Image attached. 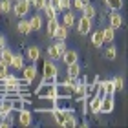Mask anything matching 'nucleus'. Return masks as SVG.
<instances>
[{
  "mask_svg": "<svg viewBox=\"0 0 128 128\" xmlns=\"http://www.w3.org/2000/svg\"><path fill=\"white\" fill-rule=\"evenodd\" d=\"M37 97H40V99H59L57 84L55 82H44V80H40V86L37 88Z\"/></svg>",
  "mask_w": 128,
  "mask_h": 128,
  "instance_id": "nucleus-1",
  "label": "nucleus"
},
{
  "mask_svg": "<svg viewBox=\"0 0 128 128\" xmlns=\"http://www.w3.org/2000/svg\"><path fill=\"white\" fill-rule=\"evenodd\" d=\"M57 75H60V70L55 62L51 60H46L44 62V72H42V80L44 82H53L57 79Z\"/></svg>",
  "mask_w": 128,
  "mask_h": 128,
  "instance_id": "nucleus-2",
  "label": "nucleus"
},
{
  "mask_svg": "<svg viewBox=\"0 0 128 128\" xmlns=\"http://www.w3.org/2000/svg\"><path fill=\"white\" fill-rule=\"evenodd\" d=\"M37 75H38V70L35 64H30V66H26L24 64V68H22V79H20V84H24V86H30L35 79H37Z\"/></svg>",
  "mask_w": 128,
  "mask_h": 128,
  "instance_id": "nucleus-3",
  "label": "nucleus"
},
{
  "mask_svg": "<svg viewBox=\"0 0 128 128\" xmlns=\"http://www.w3.org/2000/svg\"><path fill=\"white\" fill-rule=\"evenodd\" d=\"M30 9H31V0H16L13 4L11 13L15 16H18V18H24V16L30 13Z\"/></svg>",
  "mask_w": 128,
  "mask_h": 128,
  "instance_id": "nucleus-4",
  "label": "nucleus"
},
{
  "mask_svg": "<svg viewBox=\"0 0 128 128\" xmlns=\"http://www.w3.org/2000/svg\"><path fill=\"white\" fill-rule=\"evenodd\" d=\"M75 24H77V31L79 35H88L92 33V18H86V16H80L79 20H75Z\"/></svg>",
  "mask_w": 128,
  "mask_h": 128,
  "instance_id": "nucleus-5",
  "label": "nucleus"
},
{
  "mask_svg": "<svg viewBox=\"0 0 128 128\" xmlns=\"http://www.w3.org/2000/svg\"><path fill=\"white\" fill-rule=\"evenodd\" d=\"M16 114H18V115H16V119H18V124H22V126H30V124L33 123V112H31V110L22 108V110H18Z\"/></svg>",
  "mask_w": 128,
  "mask_h": 128,
  "instance_id": "nucleus-6",
  "label": "nucleus"
},
{
  "mask_svg": "<svg viewBox=\"0 0 128 128\" xmlns=\"http://www.w3.org/2000/svg\"><path fill=\"white\" fill-rule=\"evenodd\" d=\"M115 108V101H114V95H102L101 99V114H112Z\"/></svg>",
  "mask_w": 128,
  "mask_h": 128,
  "instance_id": "nucleus-7",
  "label": "nucleus"
},
{
  "mask_svg": "<svg viewBox=\"0 0 128 128\" xmlns=\"http://www.w3.org/2000/svg\"><path fill=\"white\" fill-rule=\"evenodd\" d=\"M68 31H70V28L66 24H62V22H59V26L55 28V31L51 33V37L55 40H66L68 38Z\"/></svg>",
  "mask_w": 128,
  "mask_h": 128,
  "instance_id": "nucleus-8",
  "label": "nucleus"
},
{
  "mask_svg": "<svg viewBox=\"0 0 128 128\" xmlns=\"http://www.w3.org/2000/svg\"><path fill=\"white\" fill-rule=\"evenodd\" d=\"M60 60L66 64V66H68V64H73V62H79V53L75 50H66L60 55Z\"/></svg>",
  "mask_w": 128,
  "mask_h": 128,
  "instance_id": "nucleus-9",
  "label": "nucleus"
},
{
  "mask_svg": "<svg viewBox=\"0 0 128 128\" xmlns=\"http://www.w3.org/2000/svg\"><path fill=\"white\" fill-rule=\"evenodd\" d=\"M101 99H102V97H97V95H92V97L88 99V110H90L94 115L101 114Z\"/></svg>",
  "mask_w": 128,
  "mask_h": 128,
  "instance_id": "nucleus-10",
  "label": "nucleus"
},
{
  "mask_svg": "<svg viewBox=\"0 0 128 128\" xmlns=\"http://www.w3.org/2000/svg\"><path fill=\"white\" fill-rule=\"evenodd\" d=\"M26 57H28V60H31L35 64L40 59V48H38V46H30L28 51H26Z\"/></svg>",
  "mask_w": 128,
  "mask_h": 128,
  "instance_id": "nucleus-11",
  "label": "nucleus"
},
{
  "mask_svg": "<svg viewBox=\"0 0 128 128\" xmlns=\"http://www.w3.org/2000/svg\"><path fill=\"white\" fill-rule=\"evenodd\" d=\"M108 22H110V26H112L114 30H117V28L123 26V16H121V13L114 11V13H110V16H108Z\"/></svg>",
  "mask_w": 128,
  "mask_h": 128,
  "instance_id": "nucleus-12",
  "label": "nucleus"
},
{
  "mask_svg": "<svg viewBox=\"0 0 128 128\" xmlns=\"http://www.w3.org/2000/svg\"><path fill=\"white\" fill-rule=\"evenodd\" d=\"M24 64H26V57H24V55L13 53V60H11V66H9V68H13V70H22V68H24Z\"/></svg>",
  "mask_w": 128,
  "mask_h": 128,
  "instance_id": "nucleus-13",
  "label": "nucleus"
},
{
  "mask_svg": "<svg viewBox=\"0 0 128 128\" xmlns=\"http://www.w3.org/2000/svg\"><path fill=\"white\" fill-rule=\"evenodd\" d=\"M66 75L68 77H72L73 80L75 79H79V75H80V66H79V62H73V64H68L66 66Z\"/></svg>",
  "mask_w": 128,
  "mask_h": 128,
  "instance_id": "nucleus-14",
  "label": "nucleus"
},
{
  "mask_svg": "<svg viewBox=\"0 0 128 128\" xmlns=\"http://www.w3.org/2000/svg\"><path fill=\"white\" fill-rule=\"evenodd\" d=\"M75 20H77V16H75V13H72V9L62 11V24H66L68 28H72L75 24Z\"/></svg>",
  "mask_w": 128,
  "mask_h": 128,
  "instance_id": "nucleus-15",
  "label": "nucleus"
},
{
  "mask_svg": "<svg viewBox=\"0 0 128 128\" xmlns=\"http://www.w3.org/2000/svg\"><path fill=\"white\" fill-rule=\"evenodd\" d=\"M16 31L22 33V35L33 33V31H31V26H30V20H28V18H20V22L16 24Z\"/></svg>",
  "mask_w": 128,
  "mask_h": 128,
  "instance_id": "nucleus-16",
  "label": "nucleus"
},
{
  "mask_svg": "<svg viewBox=\"0 0 128 128\" xmlns=\"http://www.w3.org/2000/svg\"><path fill=\"white\" fill-rule=\"evenodd\" d=\"M0 60L6 62L8 66H11V60H13V51H11V50L8 48V46L0 50Z\"/></svg>",
  "mask_w": 128,
  "mask_h": 128,
  "instance_id": "nucleus-17",
  "label": "nucleus"
},
{
  "mask_svg": "<svg viewBox=\"0 0 128 128\" xmlns=\"http://www.w3.org/2000/svg\"><path fill=\"white\" fill-rule=\"evenodd\" d=\"M101 88L104 92V95H115V86L112 82V79L108 80H101Z\"/></svg>",
  "mask_w": 128,
  "mask_h": 128,
  "instance_id": "nucleus-18",
  "label": "nucleus"
},
{
  "mask_svg": "<svg viewBox=\"0 0 128 128\" xmlns=\"http://www.w3.org/2000/svg\"><path fill=\"white\" fill-rule=\"evenodd\" d=\"M102 42H114V37H115V30L112 26H106L102 28Z\"/></svg>",
  "mask_w": 128,
  "mask_h": 128,
  "instance_id": "nucleus-19",
  "label": "nucleus"
},
{
  "mask_svg": "<svg viewBox=\"0 0 128 128\" xmlns=\"http://www.w3.org/2000/svg\"><path fill=\"white\" fill-rule=\"evenodd\" d=\"M30 26H31V31H40L42 30V16L40 15H33L30 18Z\"/></svg>",
  "mask_w": 128,
  "mask_h": 128,
  "instance_id": "nucleus-20",
  "label": "nucleus"
},
{
  "mask_svg": "<svg viewBox=\"0 0 128 128\" xmlns=\"http://www.w3.org/2000/svg\"><path fill=\"white\" fill-rule=\"evenodd\" d=\"M80 13H82V16H86V18H92V20H94L95 15H97V8H95V6H92V4H88V6H84V8H82Z\"/></svg>",
  "mask_w": 128,
  "mask_h": 128,
  "instance_id": "nucleus-21",
  "label": "nucleus"
},
{
  "mask_svg": "<svg viewBox=\"0 0 128 128\" xmlns=\"http://www.w3.org/2000/svg\"><path fill=\"white\" fill-rule=\"evenodd\" d=\"M92 44H94V48H101V46L104 44L102 42V31L101 30H95L94 33H92Z\"/></svg>",
  "mask_w": 128,
  "mask_h": 128,
  "instance_id": "nucleus-22",
  "label": "nucleus"
},
{
  "mask_svg": "<svg viewBox=\"0 0 128 128\" xmlns=\"http://www.w3.org/2000/svg\"><path fill=\"white\" fill-rule=\"evenodd\" d=\"M57 26H59V18H57V16H55V18H48V24H46V33L51 37V33L55 31Z\"/></svg>",
  "mask_w": 128,
  "mask_h": 128,
  "instance_id": "nucleus-23",
  "label": "nucleus"
},
{
  "mask_svg": "<svg viewBox=\"0 0 128 128\" xmlns=\"http://www.w3.org/2000/svg\"><path fill=\"white\" fill-rule=\"evenodd\" d=\"M104 4H106L112 11H119V9H123V0H104Z\"/></svg>",
  "mask_w": 128,
  "mask_h": 128,
  "instance_id": "nucleus-24",
  "label": "nucleus"
},
{
  "mask_svg": "<svg viewBox=\"0 0 128 128\" xmlns=\"http://www.w3.org/2000/svg\"><path fill=\"white\" fill-rule=\"evenodd\" d=\"M48 57L51 60H59L60 59V53L57 51V48H55V44H51V46H48Z\"/></svg>",
  "mask_w": 128,
  "mask_h": 128,
  "instance_id": "nucleus-25",
  "label": "nucleus"
},
{
  "mask_svg": "<svg viewBox=\"0 0 128 128\" xmlns=\"http://www.w3.org/2000/svg\"><path fill=\"white\" fill-rule=\"evenodd\" d=\"M13 9V2L11 0H0V11L2 13H11Z\"/></svg>",
  "mask_w": 128,
  "mask_h": 128,
  "instance_id": "nucleus-26",
  "label": "nucleus"
},
{
  "mask_svg": "<svg viewBox=\"0 0 128 128\" xmlns=\"http://www.w3.org/2000/svg\"><path fill=\"white\" fill-rule=\"evenodd\" d=\"M44 15H46V18H55V16H57V13H59V11H57V9H53V8H51V6H48V4H46L44 6Z\"/></svg>",
  "mask_w": 128,
  "mask_h": 128,
  "instance_id": "nucleus-27",
  "label": "nucleus"
},
{
  "mask_svg": "<svg viewBox=\"0 0 128 128\" xmlns=\"http://www.w3.org/2000/svg\"><path fill=\"white\" fill-rule=\"evenodd\" d=\"M104 57H106L108 60H114L115 57H117V48H115V46H110V48L104 51Z\"/></svg>",
  "mask_w": 128,
  "mask_h": 128,
  "instance_id": "nucleus-28",
  "label": "nucleus"
},
{
  "mask_svg": "<svg viewBox=\"0 0 128 128\" xmlns=\"http://www.w3.org/2000/svg\"><path fill=\"white\" fill-rule=\"evenodd\" d=\"M112 82H114V86H115V92H121V90L124 88V79H123V77H114Z\"/></svg>",
  "mask_w": 128,
  "mask_h": 128,
  "instance_id": "nucleus-29",
  "label": "nucleus"
},
{
  "mask_svg": "<svg viewBox=\"0 0 128 128\" xmlns=\"http://www.w3.org/2000/svg\"><path fill=\"white\" fill-rule=\"evenodd\" d=\"M53 44H55V48H57V51H59L60 55H62L64 51L68 50V46H66V40H55Z\"/></svg>",
  "mask_w": 128,
  "mask_h": 128,
  "instance_id": "nucleus-30",
  "label": "nucleus"
},
{
  "mask_svg": "<svg viewBox=\"0 0 128 128\" xmlns=\"http://www.w3.org/2000/svg\"><path fill=\"white\" fill-rule=\"evenodd\" d=\"M46 4H48V0H31V6H33L37 11H42Z\"/></svg>",
  "mask_w": 128,
  "mask_h": 128,
  "instance_id": "nucleus-31",
  "label": "nucleus"
},
{
  "mask_svg": "<svg viewBox=\"0 0 128 128\" xmlns=\"http://www.w3.org/2000/svg\"><path fill=\"white\" fill-rule=\"evenodd\" d=\"M66 9H72V0H60L59 2V13H62Z\"/></svg>",
  "mask_w": 128,
  "mask_h": 128,
  "instance_id": "nucleus-32",
  "label": "nucleus"
},
{
  "mask_svg": "<svg viewBox=\"0 0 128 128\" xmlns=\"http://www.w3.org/2000/svg\"><path fill=\"white\" fill-rule=\"evenodd\" d=\"M8 73H9V66H8L6 62H2V60H0V79H4Z\"/></svg>",
  "mask_w": 128,
  "mask_h": 128,
  "instance_id": "nucleus-33",
  "label": "nucleus"
},
{
  "mask_svg": "<svg viewBox=\"0 0 128 128\" xmlns=\"http://www.w3.org/2000/svg\"><path fill=\"white\" fill-rule=\"evenodd\" d=\"M73 8L77 9V11H82V8H84V4L80 2V0H73Z\"/></svg>",
  "mask_w": 128,
  "mask_h": 128,
  "instance_id": "nucleus-34",
  "label": "nucleus"
},
{
  "mask_svg": "<svg viewBox=\"0 0 128 128\" xmlns=\"http://www.w3.org/2000/svg\"><path fill=\"white\" fill-rule=\"evenodd\" d=\"M59 2H60V0H48V6H51L53 9L59 11Z\"/></svg>",
  "mask_w": 128,
  "mask_h": 128,
  "instance_id": "nucleus-35",
  "label": "nucleus"
},
{
  "mask_svg": "<svg viewBox=\"0 0 128 128\" xmlns=\"http://www.w3.org/2000/svg\"><path fill=\"white\" fill-rule=\"evenodd\" d=\"M2 48H6V37L0 35V50H2Z\"/></svg>",
  "mask_w": 128,
  "mask_h": 128,
  "instance_id": "nucleus-36",
  "label": "nucleus"
},
{
  "mask_svg": "<svg viewBox=\"0 0 128 128\" xmlns=\"http://www.w3.org/2000/svg\"><path fill=\"white\" fill-rule=\"evenodd\" d=\"M80 2H82L84 6H88V4H90V0H80Z\"/></svg>",
  "mask_w": 128,
  "mask_h": 128,
  "instance_id": "nucleus-37",
  "label": "nucleus"
},
{
  "mask_svg": "<svg viewBox=\"0 0 128 128\" xmlns=\"http://www.w3.org/2000/svg\"><path fill=\"white\" fill-rule=\"evenodd\" d=\"M11 2H16V0H11Z\"/></svg>",
  "mask_w": 128,
  "mask_h": 128,
  "instance_id": "nucleus-38",
  "label": "nucleus"
},
{
  "mask_svg": "<svg viewBox=\"0 0 128 128\" xmlns=\"http://www.w3.org/2000/svg\"><path fill=\"white\" fill-rule=\"evenodd\" d=\"M0 102H2V99H0Z\"/></svg>",
  "mask_w": 128,
  "mask_h": 128,
  "instance_id": "nucleus-39",
  "label": "nucleus"
},
{
  "mask_svg": "<svg viewBox=\"0 0 128 128\" xmlns=\"http://www.w3.org/2000/svg\"><path fill=\"white\" fill-rule=\"evenodd\" d=\"M0 15H2V11H0Z\"/></svg>",
  "mask_w": 128,
  "mask_h": 128,
  "instance_id": "nucleus-40",
  "label": "nucleus"
}]
</instances>
